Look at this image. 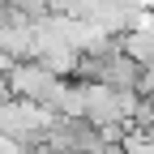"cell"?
Here are the masks:
<instances>
[{
    "label": "cell",
    "mask_w": 154,
    "mask_h": 154,
    "mask_svg": "<svg viewBox=\"0 0 154 154\" xmlns=\"http://www.w3.org/2000/svg\"><path fill=\"white\" fill-rule=\"evenodd\" d=\"M56 120V116L47 107H38V103H26V99H0V137L5 141H17V146H26V141H38L43 137V128Z\"/></svg>",
    "instance_id": "cell-1"
},
{
    "label": "cell",
    "mask_w": 154,
    "mask_h": 154,
    "mask_svg": "<svg viewBox=\"0 0 154 154\" xmlns=\"http://www.w3.org/2000/svg\"><path fill=\"white\" fill-rule=\"evenodd\" d=\"M60 82H64V77H51L47 69H38L34 60H17L5 73V86H9L13 99H26V103H38V107L51 103V94H56Z\"/></svg>",
    "instance_id": "cell-2"
},
{
    "label": "cell",
    "mask_w": 154,
    "mask_h": 154,
    "mask_svg": "<svg viewBox=\"0 0 154 154\" xmlns=\"http://www.w3.org/2000/svg\"><path fill=\"white\" fill-rule=\"evenodd\" d=\"M133 94H137V99H146V103H154V64H150V69H141L137 90H133Z\"/></svg>",
    "instance_id": "cell-3"
}]
</instances>
